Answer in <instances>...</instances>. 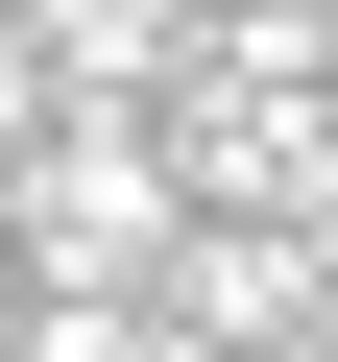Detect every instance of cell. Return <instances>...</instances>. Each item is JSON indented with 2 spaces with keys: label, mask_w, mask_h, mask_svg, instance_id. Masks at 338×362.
Segmentation results:
<instances>
[{
  "label": "cell",
  "mask_w": 338,
  "mask_h": 362,
  "mask_svg": "<svg viewBox=\"0 0 338 362\" xmlns=\"http://www.w3.org/2000/svg\"><path fill=\"white\" fill-rule=\"evenodd\" d=\"M0 218H25L49 314H121V290L169 266V145H145V121H49L25 169H0Z\"/></svg>",
  "instance_id": "obj_1"
},
{
  "label": "cell",
  "mask_w": 338,
  "mask_h": 362,
  "mask_svg": "<svg viewBox=\"0 0 338 362\" xmlns=\"http://www.w3.org/2000/svg\"><path fill=\"white\" fill-rule=\"evenodd\" d=\"M314 314H338V266H314V242H266V218H169V338L266 362V338H314Z\"/></svg>",
  "instance_id": "obj_2"
},
{
  "label": "cell",
  "mask_w": 338,
  "mask_h": 362,
  "mask_svg": "<svg viewBox=\"0 0 338 362\" xmlns=\"http://www.w3.org/2000/svg\"><path fill=\"white\" fill-rule=\"evenodd\" d=\"M25 145H49V73H25V25H0V169H25Z\"/></svg>",
  "instance_id": "obj_3"
}]
</instances>
